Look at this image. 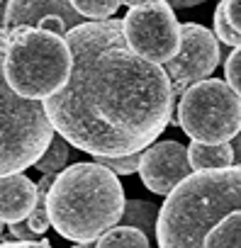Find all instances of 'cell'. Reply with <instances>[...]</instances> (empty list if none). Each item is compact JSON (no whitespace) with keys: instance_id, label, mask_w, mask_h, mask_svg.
<instances>
[{"instance_id":"6da1fadb","label":"cell","mask_w":241,"mask_h":248,"mask_svg":"<svg viewBox=\"0 0 241 248\" xmlns=\"http://www.w3.org/2000/svg\"><path fill=\"white\" fill-rule=\"evenodd\" d=\"M68 83L42 100L59 137L93 158L142 154L168 127L173 93L163 66L137 56L122 20L83 22L66 34Z\"/></svg>"},{"instance_id":"7a4b0ae2","label":"cell","mask_w":241,"mask_h":248,"mask_svg":"<svg viewBox=\"0 0 241 248\" xmlns=\"http://www.w3.org/2000/svg\"><path fill=\"white\" fill-rule=\"evenodd\" d=\"M159 248H241V168L197 170L166 195Z\"/></svg>"},{"instance_id":"3957f363","label":"cell","mask_w":241,"mask_h":248,"mask_svg":"<svg viewBox=\"0 0 241 248\" xmlns=\"http://www.w3.org/2000/svg\"><path fill=\"white\" fill-rule=\"evenodd\" d=\"M125 202L122 183L97 161L64 168L47 192L51 226L73 243H95L105 231L117 226Z\"/></svg>"},{"instance_id":"277c9868","label":"cell","mask_w":241,"mask_h":248,"mask_svg":"<svg viewBox=\"0 0 241 248\" xmlns=\"http://www.w3.org/2000/svg\"><path fill=\"white\" fill-rule=\"evenodd\" d=\"M71 49L66 37L39 27L17 30L3 54L8 85L25 100H47L59 93L71 76Z\"/></svg>"},{"instance_id":"5b68a950","label":"cell","mask_w":241,"mask_h":248,"mask_svg":"<svg viewBox=\"0 0 241 248\" xmlns=\"http://www.w3.org/2000/svg\"><path fill=\"white\" fill-rule=\"evenodd\" d=\"M54 134L44 105L20 97L8 85L0 54V178L34 166Z\"/></svg>"},{"instance_id":"8992f818","label":"cell","mask_w":241,"mask_h":248,"mask_svg":"<svg viewBox=\"0 0 241 248\" xmlns=\"http://www.w3.org/2000/svg\"><path fill=\"white\" fill-rule=\"evenodd\" d=\"M176 119L197 144H229L241 132V97L224 80L207 78L180 95Z\"/></svg>"},{"instance_id":"52a82bcc","label":"cell","mask_w":241,"mask_h":248,"mask_svg":"<svg viewBox=\"0 0 241 248\" xmlns=\"http://www.w3.org/2000/svg\"><path fill=\"white\" fill-rule=\"evenodd\" d=\"M122 34L137 56L156 66L168 63L180 49V22L166 0L129 8L122 17Z\"/></svg>"},{"instance_id":"ba28073f","label":"cell","mask_w":241,"mask_h":248,"mask_svg":"<svg viewBox=\"0 0 241 248\" xmlns=\"http://www.w3.org/2000/svg\"><path fill=\"white\" fill-rule=\"evenodd\" d=\"M219 42L207 27L195 22L180 25V49L168 63H163L173 97L183 95L190 85L207 80L219 66Z\"/></svg>"},{"instance_id":"9c48e42d","label":"cell","mask_w":241,"mask_h":248,"mask_svg":"<svg viewBox=\"0 0 241 248\" xmlns=\"http://www.w3.org/2000/svg\"><path fill=\"white\" fill-rule=\"evenodd\" d=\"M137 173L151 192L166 197L195 170L188 161V146L178 141H156L142 151Z\"/></svg>"},{"instance_id":"30bf717a","label":"cell","mask_w":241,"mask_h":248,"mask_svg":"<svg viewBox=\"0 0 241 248\" xmlns=\"http://www.w3.org/2000/svg\"><path fill=\"white\" fill-rule=\"evenodd\" d=\"M47 17H59L68 32L83 25V17L71 8V0H8L3 30L8 37H13L17 30L39 27V22Z\"/></svg>"},{"instance_id":"8fae6325","label":"cell","mask_w":241,"mask_h":248,"mask_svg":"<svg viewBox=\"0 0 241 248\" xmlns=\"http://www.w3.org/2000/svg\"><path fill=\"white\" fill-rule=\"evenodd\" d=\"M37 207V185L25 173H10L0 178V221H25Z\"/></svg>"},{"instance_id":"7c38bea8","label":"cell","mask_w":241,"mask_h":248,"mask_svg":"<svg viewBox=\"0 0 241 248\" xmlns=\"http://www.w3.org/2000/svg\"><path fill=\"white\" fill-rule=\"evenodd\" d=\"M188 161L193 166V170H222V168H231L234 163V154L229 144H197L193 141L188 146Z\"/></svg>"},{"instance_id":"4fadbf2b","label":"cell","mask_w":241,"mask_h":248,"mask_svg":"<svg viewBox=\"0 0 241 248\" xmlns=\"http://www.w3.org/2000/svg\"><path fill=\"white\" fill-rule=\"evenodd\" d=\"M159 209L154 202L146 200H127L125 202V212L119 224L122 226H134L142 233H146V238H156V224H159Z\"/></svg>"},{"instance_id":"5bb4252c","label":"cell","mask_w":241,"mask_h":248,"mask_svg":"<svg viewBox=\"0 0 241 248\" xmlns=\"http://www.w3.org/2000/svg\"><path fill=\"white\" fill-rule=\"evenodd\" d=\"M95 248H151V246L146 233H142L139 229L117 224L95 241Z\"/></svg>"},{"instance_id":"9a60e30c","label":"cell","mask_w":241,"mask_h":248,"mask_svg":"<svg viewBox=\"0 0 241 248\" xmlns=\"http://www.w3.org/2000/svg\"><path fill=\"white\" fill-rule=\"evenodd\" d=\"M68 156H71V144H68L64 137L54 134L51 144L47 146V151L42 154V158H39L34 166H37V170L44 173V175H56V173H61V170L66 168Z\"/></svg>"},{"instance_id":"2e32d148","label":"cell","mask_w":241,"mask_h":248,"mask_svg":"<svg viewBox=\"0 0 241 248\" xmlns=\"http://www.w3.org/2000/svg\"><path fill=\"white\" fill-rule=\"evenodd\" d=\"M119 0H71V8L90 22H102L110 20L117 10H119Z\"/></svg>"},{"instance_id":"e0dca14e","label":"cell","mask_w":241,"mask_h":248,"mask_svg":"<svg viewBox=\"0 0 241 248\" xmlns=\"http://www.w3.org/2000/svg\"><path fill=\"white\" fill-rule=\"evenodd\" d=\"M222 44H226V46H231V49H236V46H241V34L234 30V25L229 22V17H226V3L222 0V3L214 8V32H212Z\"/></svg>"},{"instance_id":"ac0fdd59","label":"cell","mask_w":241,"mask_h":248,"mask_svg":"<svg viewBox=\"0 0 241 248\" xmlns=\"http://www.w3.org/2000/svg\"><path fill=\"white\" fill-rule=\"evenodd\" d=\"M224 83L241 97V46L231 49L224 61Z\"/></svg>"},{"instance_id":"d6986e66","label":"cell","mask_w":241,"mask_h":248,"mask_svg":"<svg viewBox=\"0 0 241 248\" xmlns=\"http://www.w3.org/2000/svg\"><path fill=\"white\" fill-rule=\"evenodd\" d=\"M100 166H105L107 170H112L114 175H132L139 168L142 154H129V156H119V158H95Z\"/></svg>"},{"instance_id":"ffe728a7","label":"cell","mask_w":241,"mask_h":248,"mask_svg":"<svg viewBox=\"0 0 241 248\" xmlns=\"http://www.w3.org/2000/svg\"><path fill=\"white\" fill-rule=\"evenodd\" d=\"M25 221H27V226H30L37 236H42V233L51 226L49 212H47V195H39V192H37V207L30 212V217H27Z\"/></svg>"},{"instance_id":"44dd1931","label":"cell","mask_w":241,"mask_h":248,"mask_svg":"<svg viewBox=\"0 0 241 248\" xmlns=\"http://www.w3.org/2000/svg\"><path fill=\"white\" fill-rule=\"evenodd\" d=\"M5 233H8V241H42V236H37V233L27 226V221L8 224Z\"/></svg>"},{"instance_id":"7402d4cb","label":"cell","mask_w":241,"mask_h":248,"mask_svg":"<svg viewBox=\"0 0 241 248\" xmlns=\"http://www.w3.org/2000/svg\"><path fill=\"white\" fill-rule=\"evenodd\" d=\"M224 3H226V17H229V22L241 34V0H224Z\"/></svg>"},{"instance_id":"603a6c76","label":"cell","mask_w":241,"mask_h":248,"mask_svg":"<svg viewBox=\"0 0 241 248\" xmlns=\"http://www.w3.org/2000/svg\"><path fill=\"white\" fill-rule=\"evenodd\" d=\"M0 248H51L47 238L42 241H0Z\"/></svg>"},{"instance_id":"cb8c5ba5","label":"cell","mask_w":241,"mask_h":248,"mask_svg":"<svg viewBox=\"0 0 241 248\" xmlns=\"http://www.w3.org/2000/svg\"><path fill=\"white\" fill-rule=\"evenodd\" d=\"M229 146H231V154H234V163H231V166L239 168V166H241V132L229 141Z\"/></svg>"},{"instance_id":"d4e9b609","label":"cell","mask_w":241,"mask_h":248,"mask_svg":"<svg viewBox=\"0 0 241 248\" xmlns=\"http://www.w3.org/2000/svg\"><path fill=\"white\" fill-rule=\"evenodd\" d=\"M166 3L173 8V10H185V8H195V5H202L207 0H166Z\"/></svg>"},{"instance_id":"484cf974","label":"cell","mask_w":241,"mask_h":248,"mask_svg":"<svg viewBox=\"0 0 241 248\" xmlns=\"http://www.w3.org/2000/svg\"><path fill=\"white\" fill-rule=\"evenodd\" d=\"M122 5H129V8H139V5H149V3H159V0H119Z\"/></svg>"},{"instance_id":"4316f807","label":"cell","mask_w":241,"mask_h":248,"mask_svg":"<svg viewBox=\"0 0 241 248\" xmlns=\"http://www.w3.org/2000/svg\"><path fill=\"white\" fill-rule=\"evenodd\" d=\"M5 5H8V3H3V5H0V27L5 25Z\"/></svg>"},{"instance_id":"83f0119b","label":"cell","mask_w":241,"mask_h":248,"mask_svg":"<svg viewBox=\"0 0 241 248\" xmlns=\"http://www.w3.org/2000/svg\"><path fill=\"white\" fill-rule=\"evenodd\" d=\"M73 248H95V243H76Z\"/></svg>"},{"instance_id":"f1b7e54d","label":"cell","mask_w":241,"mask_h":248,"mask_svg":"<svg viewBox=\"0 0 241 248\" xmlns=\"http://www.w3.org/2000/svg\"><path fill=\"white\" fill-rule=\"evenodd\" d=\"M3 233H5V224L0 221V241H3Z\"/></svg>"},{"instance_id":"f546056e","label":"cell","mask_w":241,"mask_h":248,"mask_svg":"<svg viewBox=\"0 0 241 248\" xmlns=\"http://www.w3.org/2000/svg\"><path fill=\"white\" fill-rule=\"evenodd\" d=\"M3 3H8V0H0V5H3Z\"/></svg>"},{"instance_id":"4dcf8cb0","label":"cell","mask_w":241,"mask_h":248,"mask_svg":"<svg viewBox=\"0 0 241 248\" xmlns=\"http://www.w3.org/2000/svg\"><path fill=\"white\" fill-rule=\"evenodd\" d=\"M239 168H241V166H239Z\"/></svg>"}]
</instances>
